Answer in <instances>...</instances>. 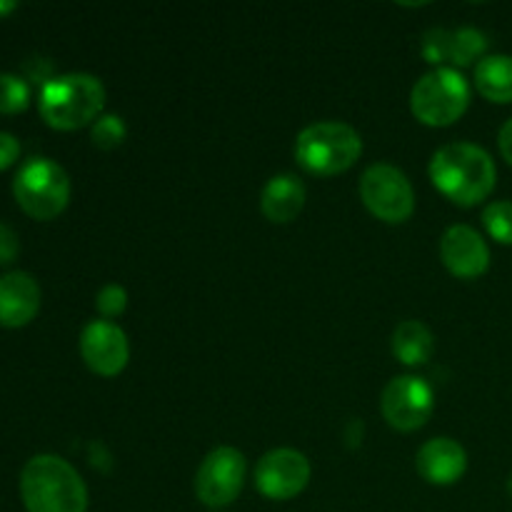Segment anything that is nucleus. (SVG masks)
I'll list each match as a JSON object with an SVG mask.
<instances>
[{"label":"nucleus","instance_id":"f257e3e1","mask_svg":"<svg viewBox=\"0 0 512 512\" xmlns=\"http://www.w3.org/2000/svg\"><path fill=\"white\" fill-rule=\"evenodd\" d=\"M430 180L445 198L470 208L493 193L498 170L488 150L480 145L450 143L430 160Z\"/></svg>","mask_w":512,"mask_h":512},{"label":"nucleus","instance_id":"f03ea898","mask_svg":"<svg viewBox=\"0 0 512 512\" xmlns=\"http://www.w3.org/2000/svg\"><path fill=\"white\" fill-rule=\"evenodd\" d=\"M25 512H85L88 488L78 470L58 455H35L20 470Z\"/></svg>","mask_w":512,"mask_h":512},{"label":"nucleus","instance_id":"7ed1b4c3","mask_svg":"<svg viewBox=\"0 0 512 512\" xmlns=\"http://www.w3.org/2000/svg\"><path fill=\"white\" fill-rule=\"evenodd\" d=\"M105 103V88L90 73L55 75L40 88V118L55 130H78L98 120Z\"/></svg>","mask_w":512,"mask_h":512},{"label":"nucleus","instance_id":"20e7f679","mask_svg":"<svg viewBox=\"0 0 512 512\" xmlns=\"http://www.w3.org/2000/svg\"><path fill=\"white\" fill-rule=\"evenodd\" d=\"M363 153L360 133L340 120H323L300 130L295 158L313 175H338L353 168Z\"/></svg>","mask_w":512,"mask_h":512},{"label":"nucleus","instance_id":"39448f33","mask_svg":"<svg viewBox=\"0 0 512 512\" xmlns=\"http://www.w3.org/2000/svg\"><path fill=\"white\" fill-rule=\"evenodd\" d=\"M13 195L20 210L33 220H53L68 208L70 178L63 165L50 158H30L13 178Z\"/></svg>","mask_w":512,"mask_h":512},{"label":"nucleus","instance_id":"423d86ee","mask_svg":"<svg viewBox=\"0 0 512 512\" xmlns=\"http://www.w3.org/2000/svg\"><path fill=\"white\" fill-rule=\"evenodd\" d=\"M470 105V85L455 68H435L425 73L410 93L413 115L425 125L443 128L463 118Z\"/></svg>","mask_w":512,"mask_h":512},{"label":"nucleus","instance_id":"0eeeda50","mask_svg":"<svg viewBox=\"0 0 512 512\" xmlns=\"http://www.w3.org/2000/svg\"><path fill=\"white\" fill-rule=\"evenodd\" d=\"M360 198L375 218L405 223L415 210V190L408 175L390 163H375L360 178Z\"/></svg>","mask_w":512,"mask_h":512},{"label":"nucleus","instance_id":"6e6552de","mask_svg":"<svg viewBox=\"0 0 512 512\" xmlns=\"http://www.w3.org/2000/svg\"><path fill=\"white\" fill-rule=\"evenodd\" d=\"M245 483V455L238 448H215L195 473V495L208 508H225L240 495Z\"/></svg>","mask_w":512,"mask_h":512},{"label":"nucleus","instance_id":"1a4fd4ad","mask_svg":"<svg viewBox=\"0 0 512 512\" xmlns=\"http://www.w3.org/2000/svg\"><path fill=\"white\" fill-rule=\"evenodd\" d=\"M433 405V388L415 375L393 378L385 385L383 398H380L383 418L388 420L390 428L400 430V433H413V430L423 428L433 415Z\"/></svg>","mask_w":512,"mask_h":512},{"label":"nucleus","instance_id":"9d476101","mask_svg":"<svg viewBox=\"0 0 512 512\" xmlns=\"http://www.w3.org/2000/svg\"><path fill=\"white\" fill-rule=\"evenodd\" d=\"M310 483V463L293 448H275L255 468V488L270 500H290Z\"/></svg>","mask_w":512,"mask_h":512},{"label":"nucleus","instance_id":"9b49d317","mask_svg":"<svg viewBox=\"0 0 512 512\" xmlns=\"http://www.w3.org/2000/svg\"><path fill=\"white\" fill-rule=\"evenodd\" d=\"M80 355L93 373L113 378L128 365L130 345L118 325L110 320H93L80 333Z\"/></svg>","mask_w":512,"mask_h":512},{"label":"nucleus","instance_id":"f8f14e48","mask_svg":"<svg viewBox=\"0 0 512 512\" xmlns=\"http://www.w3.org/2000/svg\"><path fill=\"white\" fill-rule=\"evenodd\" d=\"M440 260L455 278H478L490 265V248L470 225H453L440 238Z\"/></svg>","mask_w":512,"mask_h":512},{"label":"nucleus","instance_id":"ddd939ff","mask_svg":"<svg viewBox=\"0 0 512 512\" xmlns=\"http://www.w3.org/2000/svg\"><path fill=\"white\" fill-rule=\"evenodd\" d=\"M40 310L38 280L23 270H10L0 275V325L23 328Z\"/></svg>","mask_w":512,"mask_h":512},{"label":"nucleus","instance_id":"4468645a","mask_svg":"<svg viewBox=\"0 0 512 512\" xmlns=\"http://www.w3.org/2000/svg\"><path fill=\"white\" fill-rule=\"evenodd\" d=\"M415 468L428 483L453 485L458 483L468 468V455L463 445L453 438H433L418 450Z\"/></svg>","mask_w":512,"mask_h":512},{"label":"nucleus","instance_id":"2eb2a0df","mask_svg":"<svg viewBox=\"0 0 512 512\" xmlns=\"http://www.w3.org/2000/svg\"><path fill=\"white\" fill-rule=\"evenodd\" d=\"M305 205V185L298 175L280 173L265 183L260 193V210L273 223H290Z\"/></svg>","mask_w":512,"mask_h":512},{"label":"nucleus","instance_id":"dca6fc26","mask_svg":"<svg viewBox=\"0 0 512 512\" xmlns=\"http://www.w3.org/2000/svg\"><path fill=\"white\" fill-rule=\"evenodd\" d=\"M475 88L493 103H512V55H485L478 60Z\"/></svg>","mask_w":512,"mask_h":512},{"label":"nucleus","instance_id":"f3484780","mask_svg":"<svg viewBox=\"0 0 512 512\" xmlns=\"http://www.w3.org/2000/svg\"><path fill=\"white\" fill-rule=\"evenodd\" d=\"M435 350V338L430 328L420 320H403L393 333V353L405 365L428 363Z\"/></svg>","mask_w":512,"mask_h":512},{"label":"nucleus","instance_id":"a211bd4d","mask_svg":"<svg viewBox=\"0 0 512 512\" xmlns=\"http://www.w3.org/2000/svg\"><path fill=\"white\" fill-rule=\"evenodd\" d=\"M485 50H488V35L483 30L470 28V25L453 30V38H450V63L465 68L473 60H483Z\"/></svg>","mask_w":512,"mask_h":512},{"label":"nucleus","instance_id":"6ab92c4d","mask_svg":"<svg viewBox=\"0 0 512 512\" xmlns=\"http://www.w3.org/2000/svg\"><path fill=\"white\" fill-rule=\"evenodd\" d=\"M30 105L28 80L13 73H0V115H18Z\"/></svg>","mask_w":512,"mask_h":512},{"label":"nucleus","instance_id":"aec40b11","mask_svg":"<svg viewBox=\"0 0 512 512\" xmlns=\"http://www.w3.org/2000/svg\"><path fill=\"white\" fill-rule=\"evenodd\" d=\"M483 225L490 238L503 245H512V203L510 200H495L483 210Z\"/></svg>","mask_w":512,"mask_h":512},{"label":"nucleus","instance_id":"412c9836","mask_svg":"<svg viewBox=\"0 0 512 512\" xmlns=\"http://www.w3.org/2000/svg\"><path fill=\"white\" fill-rule=\"evenodd\" d=\"M125 133H128V130H125V123L120 115H100L93 123V130H90L93 143L98 145L100 150L118 148L125 140Z\"/></svg>","mask_w":512,"mask_h":512},{"label":"nucleus","instance_id":"4be33fe9","mask_svg":"<svg viewBox=\"0 0 512 512\" xmlns=\"http://www.w3.org/2000/svg\"><path fill=\"white\" fill-rule=\"evenodd\" d=\"M450 38H453V30L430 28L428 33L423 35V43H420L423 58L428 60V63H443V60H450Z\"/></svg>","mask_w":512,"mask_h":512},{"label":"nucleus","instance_id":"5701e85b","mask_svg":"<svg viewBox=\"0 0 512 512\" xmlns=\"http://www.w3.org/2000/svg\"><path fill=\"white\" fill-rule=\"evenodd\" d=\"M125 305H128V293H125L123 285L118 283L105 285V288L95 295V308L100 310L103 318H115V315L123 313Z\"/></svg>","mask_w":512,"mask_h":512},{"label":"nucleus","instance_id":"b1692460","mask_svg":"<svg viewBox=\"0 0 512 512\" xmlns=\"http://www.w3.org/2000/svg\"><path fill=\"white\" fill-rule=\"evenodd\" d=\"M20 253V243H18V235L10 225L0 223V265H8L18 258Z\"/></svg>","mask_w":512,"mask_h":512},{"label":"nucleus","instance_id":"393cba45","mask_svg":"<svg viewBox=\"0 0 512 512\" xmlns=\"http://www.w3.org/2000/svg\"><path fill=\"white\" fill-rule=\"evenodd\" d=\"M18 158H20L18 138L0 130V170H8Z\"/></svg>","mask_w":512,"mask_h":512},{"label":"nucleus","instance_id":"a878e982","mask_svg":"<svg viewBox=\"0 0 512 512\" xmlns=\"http://www.w3.org/2000/svg\"><path fill=\"white\" fill-rule=\"evenodd\" d=\"M498 145H500V153H503V158L512 165V118L503 125V128H500Z\"/></svg>","mask_w":512,"mask_h":512},{"label":"nucleus","instance_id":"bb28decb","mask_svg":"<svg viewBox=\"0 0 512 512\" xmlns=\"http://www.w3.org/2000/svg\"><path fill=\"white\" fill-rule=\"evenodd\" d=\"M15 10V3H0V13H10Z\"/></svg>","mask_w":512,"mask_h":512},{"label":"nucleus","instance_id":"cd10ccee","mask_svg":"<svg viewBox=\"0 0 512 512\" xmlns=\"http://www.w3.org/2000/svg\"><path fill=\"white\" fill-rule=\"evenodd\" d=\"M508 493L512 495V475H510V480H508Z\"/></svg>","mask_w":512,"mask_h":512}]
</instances>
